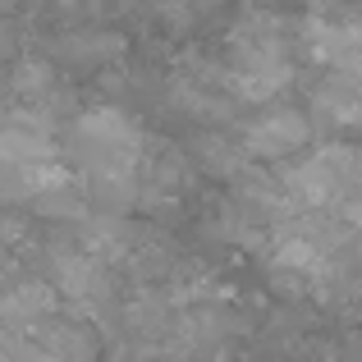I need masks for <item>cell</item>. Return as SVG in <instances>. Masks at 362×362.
<instances>
[{
	"instance_id": "cell-9",
	"label": "cell",
	"mask_w": 362,
	"mask_h": 362,
	"mask_svg": "<svg viewBox=\"0 0 362 362\" xmlns=\"http://www.w3.org/2000/svg\"><path fill=\"white\" fill-rule=\"evenodd\" d=\"M9 51H14V37H9V28H0V64L9 60Z\"/></svg>"
},
{
	"instance_id": "cell-3",
	"label": "cell",
	"mask_w": 362,
	"mask_h": 362,
	"mask_svg": "<svg viewBox=\"0 0 362 362\" xmlns=\"http://www.w3.org/2000/svg\"><path fill=\"white\" fill-rule=\"evenodd\" d=\"M188 193V160L170 142H147V156L138 170V206L142 211H170Z\"/></svg>"
},
{
	"instance_id": "cell-2",
	"label": "cell",
	"mask_w": 362,
	"mask_h": 362,
	"mask_svg": "<svg viewBox=\"0 0 362 362\" xmlns=\"http://www.w3.org/2000/svg\"><path fill=\"white\" fill-rule=\"evenodd\" d=\"M308 142H312V124H308L303 110H293V106L262 110V115L247 119V129H243L247 156L252 160H271V165L308 156Z\"/></svg>"
},
{
	"instance_id": "cell-6",
	"label": "cell",
	"mask_w": 362,
	"mask_h": 362,
	"mask_svg": "<svg viewBox=\"0 0 362 362\" xmlns=\"http://www.w3.org/2000/svg\"><path fill=\"white\" fill-rule=\"evenodd\" d=\"M23 339L46 362H97V339H92V330L78 326V321H64L60 312H55L51 321H42L37 330H28Z\"/></svg>"
},
{
	"instance_id": "cell-5",
	"label": "cell",
	"mask_w": 362,
	"mask_h": 362,
	"mask_svg": "<svg viewBox=\"0 0 362 362\" xmlns=\"http://www.w3.org/2000/svg\"><path fill=\"white\" fill-rule=\"evenodd\" d=\"M55 289L42 280H18L5 289V298H0V330H9V335H28V330H37L42 321L55 317Z\"/></svg>"
},
{
	"instance_id": "cell-8",
	"label": "cell",
	"mask_w": 362,
	"mask_h": 362,
	"mask_svg": "<svg viewBox=\"0 0 362 362\" xmlns=\"http://www.w3.org/2000/svg\"><path fill=\"white\" fill-rule=\"evenodd\" d=\"M55 5H60L64 14H97L101 0H55Z\"/></svg>"
},
{
	"instance_id": "cell-4",
	"label": "cell",
	"mask_w": 362,
	"mask_h": 362,
	"mask_svg": "<svg viewBox=\"0 0 362 362\" xmlns=\"http://www.w3.org/2000/svg\"><path fill=\"white\" fill-rule=\"evenodd\" d=\"M9 160H60L51 119L37 110H5L0 115V165Z\"/></svg>"
},
{
	"instance_id": "cell-1",
	"label": "cell",
	"mask_w": 362,
	"mask_h": 362,
	"mask_svg": "<svg viewBox=\"0 0 362 362\" xmlns=\"http://www.w3.org/2000/svg\"><path fill=\"white\" fill-rule=\"evenodd\" d=\"M225 83L239 101H271L293 83V28L271 9H247L225 42Z\"/></svg>"
},
{
	"instance_id": "cell-7",
	"label": "cell",
	"mask_w": 362,
	"mask_h": 362,
	"mask_svg": "<svg viewBox=\"0 0 362 362\" xmlns=\"http://www.w3.org/2000/svg\"><path fill=\"white\" fill-rule=\"evenodd\" d=\"M312 110H317L321 124L344 133H362V83L339 78V74H326L312 92Z\"/></svg>"
}]
</instances>
